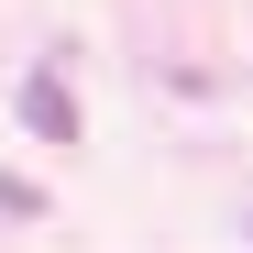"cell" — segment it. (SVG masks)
<instances>
[{"instance_id":"obj_1","label":"cell","mask_w":253,"mask_h":253,"mask_svg":"<svg viewBox=\"0 0 253 253\" xmlns=\"http://www.w3.org/2000/svg\"><path fill=\"white\" fill-rule=\"evenodd\" d=\"M22 121H33L44 143H77V99H66V77H55V66H33V77H22Z\"/></svg>"}]
</instances>
